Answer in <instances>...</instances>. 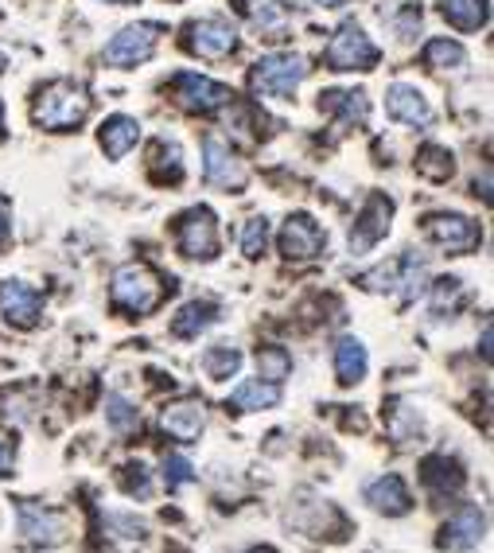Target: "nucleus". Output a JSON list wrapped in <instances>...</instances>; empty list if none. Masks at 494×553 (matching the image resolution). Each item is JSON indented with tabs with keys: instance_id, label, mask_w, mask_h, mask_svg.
Here are the masks:
<instances>
[{
	"instance_id": "obj_40",
	"label": "nucleus",
	"mask_w": 494,
	"mask_h": 553,
	"mask_svg": "<svg viewBox=\"0 0 494 553\" xmlns=\"http://www.w3.org/2000/svg\"><path fill=\"white\" fill-rule=\"evenodd\" d=\"M246 553H273V550H246Z\"/></svg>"
},
{
	"instance_id": "obj_10",
	"label": "nucleus",
	"mask_w": 494,
	"mask_h": 553,
	"mask_svg": "<svg viewBox=\"0 0 494 553\" xmlns=\"http://www.w3.org/2000/svg\"><path fill=\"white\" fill-rule=\"evenodd\" d=\"M424 234L440 250H452V254H467V250L479 246V226L467 215H428L424 219Z\"/></svg>"
},
{
	"instance_id": "obj_28",
	"label": "nucleus",
	"mask_w": 494,
	"mask_h": 553,
	"mask_svg": "<svg viewBox=\"0 0 494 553\" xmlns=\"http://www.w3.org/2000/svg\"><path fill=\"white\" fill-rule=\"evenodd\" d=\"M417 172H421L424 180H448L452 172H456V164H452V152L444 145H424L417 152Z\"/></svg>"
},
{
	"instance_id": "obj_27",
	"label": "nucleus",
	"mask_w": 494,
	"mask_h": 553,
	"mask_svg": "<svg viewBox=\"0 0 494 553\" xmlns=\"http://www.w3.org/2000/svg\"><path fill=\"white\" fill-rule=\"evenodd\" d=\"M319 110L323 113H339L343 121H366V94L362 90H327L319 94Z\"/></svg>"
},
{
	"instance_id": "obj_1",
	"label": "nucleus",
	"mask_w": 494,
	"mask_h": 553,
	"mask_svg": "<svg viewBox=\"0 0 494 553\" xmlns=\"http://www.w3.org/2000/svg\"><path fill=\"white\" fill-rule=\"evenodd\" d=\"M90 113V94L86 86H78L71 78H59V82H47L39 90V102H36V125L51 129V133H71L86 121Z\"/></svg>"
},
{
	"instance_id": "obj_37",
	"label": "nucleus",
	"mask_w": 494,
	"mask_h": 553,
	"mask_svg": "<svg viewBox=\"0 0 494 553\" xmlns=\"http://www.w3.org/2000/svg\"><path fill=\"white\" fill-rule=\"evenodd\" d=\"M12 464H16V448L8 441H0V480L12 476Z\"/></svg>"
},
{
	"instance_id": "obj_11",
	"label": "nucleus",
	"mask_w": 494,
	"mask_h": 553,
	"mask_svg": "<svg viewBox=\"0 0 494 553\" xmlns=\"http://www.w3.org/2000/svg\"><path fill=\"white\" fill-rule=\"evenodd\" d=\"M389 219H393V203H389L386 195H370L351 230V254L374 250V246L389 234Z\"/></svg>"
},
{
	"instance_id": "obj_3",
	"label": "nucleus",
	"mask_w": 494,
	"mask_h": 553,
	"mask_svg": "<svg viewBox=\"0 0 494 553\" xmlns=\"http://www.w3.org/2000/svg\"><path fill=\"white\" fill-rule=\"evenodd\" d=\"M358 285H362L366 293H401L405 300H413V296L424 289V261L417 258V254H405V258L362 273Z\"/></svg>"
},
{
	"instance_id": "obj_4",
	"label": "nucleus",
	"mask_w": 494,
	"mask_h": 553,
	"mask_svg": "<svg viewBox=\"0 0 494 553\" xmlns=\"http://www.w3.org/2000/svg\"><path fill=\"white\" fill-rule=\"evenodd\" d=\"M323 59H327L331 71H374L378 47L370 43V36H366L358 24H343V28L331 36Z\"/></svg>"
},
{
	"instance_id": "obj_14",
	"label": "nucleus",
	"mask_w": 494,
	"mask_h": 553,
	"mask_svg": "<svg viewBox=\"0 0 494 553\" xmlns=\"http://www.w3.org/2000/svg\"><path fill=\"white\" fill-rule=\"evenodd\" d=\"M203 172L214 187H246V160H238V152L226 145L222 137H207V160H203Z\"/></svg>"
},
{
	"instance_id": "obj_38",
	"label": "nucleus",
	"mask_w": 494,
	"mask_h": 553,
	"mask_svg": "<svg viewBox=\"0 0 494 553\" xmlns=\"http://www.w3.org/2000/svg\"><path fill=\"white\" fill-rule=\"evenodd\" d=\"M8 238V207H4V199H0V242Z\"/></svg>"
},
{
	"instance_id": "obj_31",
	"label": "nucleus",
	"mask_w": 494,
	"mask_h": 553,
	"mask_svg": "<svg viewBox=\"0 0 494 553\" xmlns=\"http://www.w3.org/2000/svg\"><path fill=\"white\" fill-rule=\"evenodd\" d=\"M257 370H261V378H265V382L281 386L284 378L292 374V355H288L284 347H273V343H269V347H261V351H257Z\"/></svg>"
},
{
	"instance_id": "obj_9",
	"label": "nucleus",
	"mask_w": 494,
	"mask_h": 553,
	"mask_svg": "<svg viewBox=\"0 0 494 553\" xmlns=\"http://www.w3.org/2000/svg\"><path fill=\"white\" fill-rule=\"evenodd\" d=\"M187 47L199 55V59H226L234 47H238V28L230 20H218V16H207V20H195L187 28Z\"/></svg>"
},
{
	"instance_id": "obj_15",
	"label": "nucleus",
	"mask_w": 494,
	"mask_h": 553,
	"mask_svg": "<svg viewBox=\"0 0 494 553\" xmlns=\"http://www.w3.org/2000/svg\"><path fill=\"white\" fill-rule=\"evenodd\" d=\"M0 312H4L8 324H16V328L28 332V328H36L39 316H43V300L24 281H4L0 285Z\"/></svg>"
},
{
	"instance_id": "obj_29",
	"label": "nucleus",
	"mask_w": 494,
	"mask_h": 553,
	"mask_svg": "<svg viewBox=\"0 0 494 553\" xmlns=\"http://www.w3.org/2000/svg\"><path fill=\"white\" fill-rule=\"evenodd\" d=\"M238 367H242V351L230 347V343H218V347H211V351L203 355V370H207V378H214V382L238 374Z\"/></svg>"
},
{
	"instance_id": "obj_24",
	"label": "nucleus",
	"mask_w": 494,
	"mask_h": 553,
	"mask_svg": "<svg viewBox=\"0 0 494 553\" xmlns=\"http://www.w3.org/2000/svg\"><path fill=\"white\" fill-rule=\"evenodd\" d=\"M214 320H218V304H211V300H191V304L179 308V316L172 320V332L179 339H195L199 332H207Z\"/></svg>"
},
{
	"instance_id": "obj_34",
	"label": "nucleus",
	"mask_w": 494,
	"mask_h": 553,
	"mask_svg": "<svg viewBox=\"0 0 494 553\" xmlns=\"http://www.w3.org/2000/svg\"><path fill=\"white\" fill-rule=\"evenodd\" d=\"M121 483H125V491H129V495H137V499H148V495H152V480H148V468H144L141 460L125 468Z\"/></svg>"
},
{
	"instance_id": "obj_16",
	"label": "nucleus",
	"mask_w": 494,
	"mask_h": 553,
	"mask_svg": "<svg viewBox=\"0 0 494 553\" xmlns=\"http://www.w3.org/2000/svg\"><path fill=\"white\" fill-rule=\"evenodd\" d=\"M160 425H164V433L172 441H183V444L199 441V433L207 429V406L199 398L172 402V406H164V413H160Z\"/></svg>"
},
{
	"instance_id": "obj_36",
	"label": "nucleus",
	"mask_w": 494,
	"mask_h": 553,
	"mask_svg": "<svg viewBox=\"0 0 494 553\" xmlns=\"http://www.w3.org/2000/svg\"><path fill=\"white\" fill-rule=\"evenodd\" d=\"M456 300H459V281L456 277H444V281H436V285H432V304H436V312H440L444 304L452 308Z\"/></svg>"
},
{
	"instance_id": "obj_18",
	"label": "nucleus",
	"mask_w": 494,
	"mask_h": 553,
	"mask_svg": "<svg viewBox=\"0 0 494 553\" xmlns=\"http://www.w3.org/2000/svg\"><path fill=\"white\" fill-rule=\"evenodd\" d=\"M386 110L393 121H405V125H432V106H428V98H424L417 86H409V82H393L386 94Z\"/></svg>"
},
{
	"instance_id": "obj_17",
	"label": "nucleus",
	"mask_w": 494,
	"mask_h": 553,
	"mask_svg": "<svg viewBox=\"0 0 494 553\" xmlns=\"http://www.w3.org/2000/svg\"><path fill=\"white\" fill-rule=\"evenodd\" d=\"M20 530L32 542L59 546V542H67V515L63 511H51L43 503H20Z\"/></svg>"
},
{
	"instance_id": "obj_39",
	"label": "nucleus",
	"mask_w": 494,
	"mask_h": 553,
	"mask_svg": "<svg viewBox=\"0 0 494 553\" xmlns=\"http://www.w3.org/2000/svg\"><path fill=\"white\" fill-rule=\"evenodd\" d=\"M323 8H339V4H347V0H319Z\"/></svg>"
},
{
	"instance_id": "obj_12",
	"label": "nucleus",
	"mask_w": 494,
	"mask_h": 553,
	"mask_svg": "<svg viewBox=\"0 0 494 553\" xmlns=\"http://www.w3.org/2000/svg\"><path fill=\"white\" fill-rule=\"evenodd\" d=\"M483 534H487V515H483L479 507H459L456 515L444 522L436 546H440V550H452V553H467L483 542Z\"/></svg>"
},
{
	"instance_id": "obj_41",
	"label": "nucleus",
	"mask_w": 494,
	"mask_h": 553,
	"mask_svg": "<svg viewBox=\"0 0 494 553\" xmlns=\"http://www.w3.org/2000/svg\"><path fill=\"white\" fill-rule=\"evenodd\" d=\"M0 71H4V55H0Z\"/></svg>"
},
{
	"instance_id": "obj_42",
	"label": "nucleus",
	"mask_w": 494,
	"mask_h": 553,
	"mask_svg": "<svg viewBox=\"0 0 494 553\" xmlns=\"http://www.w3.org/2000/svg\"><path fill=\"white\" fill-rule=\"evenodd\" d=\"M106 4H121V0H106Z\"/></svg>"
},
{
	"instance_id": "obj_25",
	"label": "nucleus",
	"mask_w": 494,
	"mask_h": 553,
	"mask_svg": "<svg viewBox=\"0 0 494 553\" xmlns=\"http://www.w3.org/2000/svg\"><path fill=\"white\" fill-rule=\"evenodd\" d=\"M281 402V386L265 382V378H253V382H242L234 394H230V406L238 413H249V409H273Z\"/></svg>"
},
{
	"instance_id": "obj_20",
	"label": "nucleus",
	"mask_w": 494,
	"mask_h": 553,
	"mask_svg": "<svg viewBox=\"0 0 494 553\" xmlns=\"http://www.w3.org/2000/svg\"><path fill=\"white\" fill-rule=\"evenodd\" d=\"M366 503L374 507V511H382V515H409L413 511V499H409V487L401 476H382V480H374L366 487Z\"/></svg>"
},
{
	"instance_id": "obj_13",
	"label": "nucleus",
	"mask_w": 494,
	"mask_h": 553,
	"mask_svg": "<svg viewBox=\"0 0 494 553\" xmlns=\"http://www.w3.org/2000/svg\"><path fill=\"white\" fill-rule=\"evenodd\" d=\"M323 246H327V234L319 230L316 219H308V215H292V219L284 222L281 254L288 261H312L323 254Z\"/></svg>"
},
{
	"instance_id": "obj_21",
	"label": "nucleus",
	"mask_w": 494,
	"mask_h": 553,
	"mask_svg": "<svg viewBox=\"0 0 494 553\" xmlns=\"http://www.w3.org/2000/svg\"><path fill=\"white\" fill-rule=\"evenodd\" d=\"M98 141H102V152L109 160H121L129 148H137V141H141V121L125 117V113H113V117H106Z\"/></svg>"
},
{
	"instance_id": "obj_35",
	"label": "nucleus",
	"mask_w": 494,
	"mask_h": 553,
	"mask_svg": "<svg viewBox=\"0 0 494 553\" xmlns=\"http://www.w3.org/2000/svg\"><path fill=\"white\" fill-rule=\"evenodd\" d=\"M164 480H168V491H179L183 483L195 480V472H191V464L183 456H164Z\"/></svg>"
},
{
	"instance_id": "obj_33",
	"label": "nucleus",
	"mask_w": 494,
	"mask_h": 553,
	"mask_svg": "<svg viewBox=\"0 0 494 553\" xmlns=\"http://www.w3.org/2000/svg\"><path fill=\"white\" fill-rule=\"evenodd\" d=\"M265 242H269V219H249L246 234H242L246 258H261V254H265Z\"/></svg>"
},
{
	"instance_id": "obj_22",
	"label": "nucleus",
	"mask_w": 494,
	"mask_h": 553,
	"mask_svg": "<svg viewBox=\"0 0 494 553\" xmlns=\"http://www.w3.org/2000/svg\"><path fill=\"white\" fill-rule=\"evenodd\" d=\"M234 4L257 24V32H265V39L284 36V24H288V4L284 0H234Z\"/></svg>"
},
{
	"instance_id": "obj_7",
	"label": "nucleus",
	"mask_w": 494,
	"mask_h": 553,
	"mask_svg": "<svg viewBox=\"0 0 494 553\" xmlns=\"http://www.w3.org/2000/svg\"><path fill=\"white\" fill-rule=\"evenodd\" d=\"M160 43V24H133L121 28L117 36L106 43V63L109 67H137L144 63Z\"/></svg>"
},
{
	"instance_id": "obj_23",
	"label": "nucleus",
	"mask_w": 494,
	"mask_h": 553,
	"mask_svg": "<svg viewBox=\"0 0 494 553\" xmlns=\"http://www.w3.org/2000/svg\"><path fill=\"white\" fill-rule=\"evenodd\" d=\"M366 367H370V359H366L362 339L343 335V339L335 343V374H339V382H343V386L362 382V378H366Z\"/></svg>"
},
{
	"instance_id": "obj_2",
	"label": "nucleus",
	"mask_w": 494,
	"mask_h": 553,
	"mask_svg": "<svg viewBox=\"0 0 494 553\" xmlns=\"http://www.w3.org/2000/svg\"><path fill=\"white\" fill-rule=\"evenodd\" d=\"M160 300H164V281H160L148 265L133 261V265H121V269L113 273V304H117V308H125V312H133V316H144V312H152Z\"/></svg>"
},
{
	"instance_id": "obj_8",
	"label": "nucleus",
	"mask_w": 494,
	"mask_h": 553,
	"mask_svg": "<svg viewBox=\"0 0 494 553\" xmlns=\"http://www.w3.org/2000/svg\"><path fill=\"white\" fill-rule=\"evenodd\" d=\"M172 94H176V102L183 110H199V113H211L218 106H226L234 94H230V86H222V82H214L207 74H179L176 82H172Z\"/></svg>"
},
{
	"instance_id": "obj_5",
	"label": "nucleus",
	"mask_w": 494,
	"mask_h": 553,
	"mask_svg": "<svg viewBox=\"0 0 494 553\" xmlns=\"http://www.w3.org/2000/svg\"><path fill=\"white\" fill-rule=\"evenodd\" d=\"M176 242L183 258L211 261L218 254V226L207 207H191L187 215L176 219Z\"/></svg>"
},
{
	"instance_id": "obj_6",
	"label": "nucleus",
	"mask_w": 494,
	"mask_h": 553,
	"mask_svg": "<svg viewBox=\"0 0 494 553\" xmlns=\"http://www.w3.org/2000/svg\"><path fill=\"white\" fill-rule=\"evenodd\" d=\"M308 74V63L300 55H265L257 67H253V86L261 94H273V98H288Z\"/></svg>"
},
{
	"instance_id": "obj_32",
	"label": "nucleus",
	"mask_w": 494,
	"mask_h": 553,
	"mask_svg": "<svg viewBox=\"0 0 494 553\" xmlns=\"http://www.w3.org/2000/svg\"><path fill=\"white\" fill-rule=\"evenodd\" d=\"M106 417H109V425H113L117 433H129V429H137V425H141V413L129 406L125 398H117V394H109L106 398Z\"/></svg>"
},
{
	"instance_id": "obj_26",
	"label": "nucleus",
	"mask_w": 494,
	"mask_h": 553,
	"mask_svg": "<svg viewBox=\"0 0 494 553\" xmlns=\"http://www.w3.org/2000/svg\"><path fill=\"white\" fill-rule=\"evenodd\" d=\"M440 12L459 32H479L487 24V0H440Z\"/></svg>"
},
{
	"instance_id": "obj_30",
	"label": "nucleus",
	"mask_w": 494,
	"mask_h": 553,
	"mask_svg": "<svg viewBox=\"0 0 494 553\" xmlns=\"http://www.w3.org/2000/svg\"><path fill=\"white\" fill-rule=\"evenodd\" d=\"M424 63L436 67V71H456V67L467 63V51L459 47L456 39H432V43L424 47Z\"/></svg>"
},
{
	"instance_id": "obj_19",
	"label": "nucleus",
	"mask_w": 494,
	"mask_h": 553,
	"mask_svg": "<svg viewBox=\"0 0 494 553\" xmlns=\"http://www.w3.org/2000/svg\"><path fill=\"white\" fill-rule=\"evenodd\" d=\"M421 480L432 491V499H456L463 491V472H459L456 460L448 456H428L421 464Z\"/></svg>"
}]
</instances>
